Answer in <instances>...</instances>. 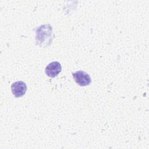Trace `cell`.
<instances>
[{"label": "cell", "mask_w": 149, "mask_h": 149, "mask_svg": "<svg viewBox=\"0 0 149 149\" xmlns=\"http://www.w3.org/2000/svg\"><path fill=\"white\" fill-rule=\"evenodd\" d=\"M72 75L75 82L80 86H86L91 82L90 76L86 72L81 70L72 73Z\"/></svg>", "instance_id": "obj_1"}, {"label": "cell", "mask_w": 149, "mask_h": 149, "mask_svg": "<svg viewBox=\"0 0 149 149\" xmlns=\"http://www.w3.org/2000/svg\"><path fill=\"white\" fill-rule=\"evenodd\" d=\"M11 90L16 97H20L25 94L27 91V86L24 82L17 81L12 84Z\"/></svg>", "instance_id": "obj_2"}, {"label": "cell", "mask_w": 149, "mask_h": 149, "mask_svg": "<svg viewBox=\"0 0 149 149\" xmlns=\"http://www.w3.org/2000/svg\"><path fill=\"white\" fill-rule=\"evenodd\" d=\"M62 66L59 62L54 61L49 63L45 68V73L50 77H55L61 72Z\"/></svg>", "instance_id": "obj_3"}]
</instances>
